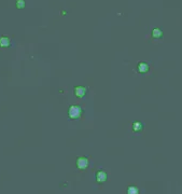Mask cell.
I'll return each instance as SVG.
<instances>
[{
	"label": "cell",
	"mask_w": 182,
	"mask_h": 194,
	"mask_svg": "<svg viewBox=\"0 0 182 194\" xmlns=\"http://www.w3.org/2000/svg\"><path fill=\"white\" fill-rule=\"evenodd\" d=\"M82 113V108L80 106H70L68 110V114L70 119H78L80 118Z\"/></svg>",
	"instance_id": "1"
},
{
	"label": "cell",
	"mask_w": 182,
	"mask_h": 194,
	"mask_svg": "<svg viewBox=\"0 0 182 194\" xmlns=\"http://www.w3.org/2000/svg\"><path fill=\"white\" fill-rule=\"evenodd\" d=\"M76 166L80 169H85L89 166V160L86 157H78L76 160Z\"/></svg>",
	"instance_id": "2"
},
{
	"label": "cell",
	"mask_w": 182,
	"mask_h": 194,
	"mask_svg": "<svg viewBox=\"0 0 182 194\" xmlns=\"http://www.w3.org/2000/svg\"><path fill=\"white\" fill-rule=\"evenodd\" d=\"M107 178H108V175H107L106 172H103V170H98V172L96 173V180L98 182H100V183L106 181Z\"/></svg>",
	"instance_id": "3"
},
{
	"label": "cell",
	"mask_w": 182,
	"mask_h": 194,
	"mask_svg": "<svg viewBox=\"0 0 182 194\" xmlns=\"http://www.w3.org/2000/svg\"><path fill=\"white\" fill-rule=\"evenodd\" d=\"M85 93H86V89L84 86H76V87H74V95H76V97L81 98V97H83V96L85 95Z\"/></svg>",
	"instance_id": "4"
},
{
	"label": "cell",
	"mask_w": 182,
	"mask_h": 194,
	"mask_svg": "<svg viewBox=\"0 0 182 194\" xmlns=\"http://www.w3.org/2000/svg\"><path fill=\"white\" fill-rule=\"evenodd\" d=\"M149 68H150V66H149L147 63H143V61H141V63H139V64H138V71L140 72V74H145V72H148Z\"/></svg>",
	"instance_id": "5"
},
{
	"label": "cell",
	"mask_w": 182,
	"mask_h": 194,
	"mask_svg": "<svg viewBox=\"0 0 182 194\" xmlns=\"http://www.w3.org/2000/svg\"><path fill=\"white\" fill-rule=\"evenodd\" d=\"M0 47H1V48L10 47V39H9L8 37H1V38H0Z\"/></svg>",
	"instance_id": "6"
},
{
	"label": "cell",
	"mask_w": 182,
	"mask_h": 194,
	"mask_svg": "<svg viewBox=\"0 0 182 194\" xmlns=\"http://www.w3.org/2000/svg\"><path fill=\"white\" fill-rule=\"evenodd\" d=\"M142 128H143L142 123L139 122V121H135V122L133 123V130L134 132H140Z\"/></svg>",
	"instance_id": "7"
},
{
	"label": "cell",
	"mask_w": 182,
	"mask_h": 194,
	"mask_svg": "<svg viewBox=\"0 0 182 194\" xmlns=\"http://www.w3.org/2000/svg\"><path fill=\"white\" fill-rule=\"evenodd\" d=\"M163 36V31L158 28H154L152 30V37L155 38V39H158V38H162Z\"/></svg>",
	"instance_id": "8"
},
{
	"label": "cell",
	"mask_w": 182,
	"mask_h": 194,
	"mask_svg": "<svg viewBox=\"0 0 182 194\" xmlns=\"http://www.w3.org/2000/svg\"><path fill=\"white\" fill-rule=\"evenodd\" d=\"M127 194H139V190L135 186H132L127 189Z\"/></svg>",
	"instance_id": "9"
},
{
	"label": "cell",
	"mask_w": 182,
	"mask_h": 194,
	"mask_svg": "<svg viewBox=\"0 0 182 194\" xmlns=\"http://www.w3.org/2000/svg\"><path fill=\"white\" fill-rule=\"evenodd\" d=\"M16 7L18 8V9H23V8L25 7V1H24V0H17Z\"/></svg>",
	"instance_id": "10"
}]
</instances>
